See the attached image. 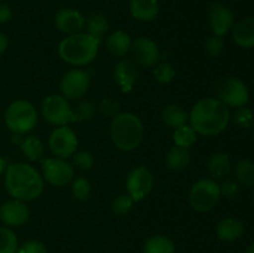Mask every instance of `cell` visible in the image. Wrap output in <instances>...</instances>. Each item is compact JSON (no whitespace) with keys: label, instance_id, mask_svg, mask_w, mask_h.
<instances>
[{"label":"cell","instance_id":"obj_1","mask_svg":"<svg viewBox=\"0 0 254 253\" xmlns=\"http://www.w3.org/2000/svg\"><path fill=\"white\" fill-rule=\"evenodd\" d=\"M230 121V108L216 97L200 99L189 113V124L196 133L203 136H216L223 133Z\"/></svg>","mask_w":254,"mask_h":253},{"label":"cell","instance_id":"obj_2","mask_svg":"<svg viewBox=\"0 0 254 253\" xmlns=\"http://www.w3.org/2000/svg\"><path fill=\"white\" fill-rule=\"evenodd\" d=\"M4 186L12 198L30 202L42 195L45 180L35 166L19 161L7 165L4 173Z\"/></svg>","mask_w":254,"mask_h":253},{"label":"cell","instance_id":"obj_3","mask_svg":"<svg viewBox=\"0 0 254 253\" xmlns=\"http://www.w3.org/2000/svg\"><path fill=\"white\" fill-rule=\"evenodd\" d=\"M101 41L82 31L68 35L60 42L57 47L59 56L67 64L73 67H83L96 60Z\"/></svg>","mask_w":254,"mask_h":253},{"label":"cell","instance_id":"obj_4","mask_svg":"<svg viewBox=\"0 0 254 253\" xmlns=\"http://www.w3.org/2000/svg\"><path fill=\"white\" fill-rule=\"evenodd\" d=\"M109 134L117 149L122 151H133L143 141V121L131 112H121L112 119Z\"/></svg>","mask_w":254,"mask_h":253},{"label":"cell","instance_id":"obj_5","mask_svg":"<svg viewBox=\"0 0 254 253\" xmlns=\"http://www.w3.org/2000/svg\"><path fill=\"white\" fill-rule=\"evenodd\" d=\"M4 122L12 134L26 135L34 130L39 122L36 107L26 99H16L7 106Z\"/></svg>","mask_w":254,"mask_h":253},{"label":"cell","instance_id":"obj_6","mask_svg":"<svg viewBox=\"0 0 254 253\" xmlns=\"http://www.w3.org/2000/svg\"><path fill=\"white\" fill-rule=\"evenodd\" d=\"M221 198L220 184L211 178L198 179L189 191V203L196 212L206 213L217 206Z\"/></svg>","mask_w":254,"mask_h":253},{"label":"cell","instance_id":"obj_7","mask_svg":"<svg viewBox=\"0 0 254 253\" xmlns=\"http://www.w3.org/2000/svg\"><path fill=\"white\" fill-rule=\"evenodd\" d=\"M216 98L228 108H240L247 106L251 93L247 84L242 79L233 76L222 77L215 83Z\"/></svg>","mask_w":254,"mask_h":253},{"label":"cell","instance_id":"obj_8","mask_svg":"<svg viewBox=\"0 0 254 253\" xmlns=\"http://www.w3.org/2000/svg\"><path fill=\"white\" fill-rule=\"evenodd\" d=\"M41 114L47 123L55 126H68L77 122L74 109L62 94L52 93L45 97L41 102Z\"/></svg>","mask_w":254,"mask_h":253},{"label":"cell","instance_id":"obj_9","mask_svg":"<svg viewBox=\"0 0 254 253\" xmlns=\"http://www.w3.org/2000/svg\"><path fill=\"white\" fill-rule=\"evenodd\" d=\"M42 178L55 188H64L74 179V168L67 159L45 158L42 159Z\"/></svg>","mask_w":254,"mask_h":253},{"label":"cell","instance_id":"obj_10","mask_svg":"<svg viewBox=\"0 0 254 253\" xmlns=\"http://www.w3.org/2000/svg\"><path fill=\"white\" fill-rule=\"evenodd\" d=\"M49 148L54 156L68 159L78 149V138L71 126H56L49 136Z\"/></svg>","mask_w":254,"mask_h":253},{"label":"cell","instance_id":"obj_11","mask_svg":"<svg viewBox=\"0 0 254 253\" xmlns=\"http://www.w3.org/2000/svg\"><path fill=\"white\" fill-rule=\"evenodd\" d=\"M91 86V77L82 68H72L64 74L60 82L61 94L68 101L82 99Z\"/></svg>","mask_w":254,"mask_h":253},{"label":"cell","instance_id":"obj_12","mask_svg":"<svg viewBox=\"0 0 254 253\" xmlns=\"http://www.w3.org/2000/svg\"><path fill=\"white\" fill-rule=\"evenodd\" d=\"M154 175L146 166L140 165L131 169L126 179L127 193L135 202L148 197L154 188Z\"/></svg>","mask_w":254,"mask_h":253},{"label":"cell","instance_id":"obj_13","mask_svg":"<svg viewBox=\"0 0 254 253\" xmlns=\"http://www.w3.org/2000/svg\"><path fill=\"white\" fill-rule=\"evenodd\" d=\"M130 51L133 55V61L140 67H154L160 61V49L150 37H136L131 42Z\"/></svg>","mask_w":254,"mask_h":253},{"label":"cell","instance_id":"obj_14","mask_svg":"<svg viewBox=\"0 0 254 253\" xmlns=\"http://www.w3.org/2000/svg\"><path fill=\"white\" fill-rule=\"evenodd\" d=\"M208 24H210L212 35L226 36L235 25V15L233 11L226 4L221 1H215L208 7Z\"/></svg>","mask_w":254,"mask_h":253},{"label":"cell","instance_id":"obj_15","mask_svg":"<svg viewBox=\"0 0 254 253\" xmlns=\"http://www.w3.org/2000/svg\"><path fill=\"white\" fill-rule=\"evenodd\" d=\"M30 220V208L24 201L11 198L0 206V221L6 227H21Z\"/></svg>","mask_w":254,"mask_h":253},{"label":"cell","instance_id":"obj_16","mask_svg":"<svg viewBox=\"0 0 254 253\" xmlns=\"http://www.w3.org/2000/svg\"><path fill=\"white\" fill-rule=\"evenodd\" d=\"M54 24L60 32L68 36V35L84 31L86 16L78 10L72 9V7H64L56 12Z\"/></svg>","mask_w":254,"mask_h":253},{"label":"cell","instance_id":"obj_17","mask_svg":"<svg viewBox=\"0 0 254 253\" xmlns=\"http://www.w3.org/2000/svg\"><path fill=\"white\" fill-rule=\"evenodd\" d=\"M114 79L123 93H130L138 81V64L129 59H122L114 67Z\"/></svg>","mask_w":254,"mask_h":253},{"label":"cell","instance_id":"obj_18","mask_svg":"<svg viewBox=\"0 0 254 253\" xmlns=\"http://www.w3.org/2000/svg\"><path fill=\"white\" fill-rule=\"evenodd\" d=\"M129 12L131 17L141 22H151L159 16V0H130Z\"/></svg>","mask_w":254,"mask_h":253},{"label":"cell","instance_id":"obj_19","mask_svg":"<svg viewBox=\"0 0 254 253\" xmlns=\"http://www.w3.org/2000/svg\"><path fill=\"white\" fill-rule=\"evenodd\" d=\"M233 41L242 49L254 47V17H243L232 27Z\"/></svg>","mask_w":254,"mask_h":253},{"label":"cell","instance_id":"obj_20","mask_svg":"<svg viewBox=\"0 0 254 253\" xmlns=\"http://www.w3.org/2000/svg\"><path fill=\"white\" fill-rule=\"evenodd\" d=\"M245 223L236 217H225L217 223L216 233L223 242H235L245 235Z\"/></svg>","mask_w":254,"mask_h":253},{"label":"cell","instance_id":"obj_21","mask_svg":"<svg viewBox=\"0 0 254 253\" xmlns=\"http://www.w3.org/2000/svg\"><path fill=\"white\" fill-rule=\"evenodd\" d=\"M131 42L133 40L128 32L123 31V30H116L107 37L106 47L111 55L123 59L130 51Z\"/></svg>","mask_w":254,"mask_h":253},{"label":"cell","instance_id":"obj_22","mask_svg":"<svg viewBox=\"0 0 254 253\" xmlns=\"http://www.w3.org/2000/svg\"><path fill=\"white\" fill-rule=\"evenodd\" d=\"M231 169H232V163H231V158L227 153L216 151V153L211 154L207 163V170L211 179L216 181L223 180L231 173Z\"/></svg>","mask_w":254,"mask_h":253},{"label":"cell","instance_id":"obj_23","mask_svg":"<svg viewBox=\"0 0 254 253\" xmlns=\"http://www.w3.org/2000/svg\"><path fill=\"white\" fill-rule=\"evenodd\" d=\"M161 119L164 126L170 129H176L189 123V113L181 106L173 103L164 108Z\"/></svg>","mask_w":254,"mask_h":253},{"label":"cell","instance_id":"obj_24","mask_svg":"<svg viewBox=\"0 0 254 253\" xmlns=\"http://www.w3.org/2000/svg\"><path fill=\"white\" fill-rule=\"evenodd\" d=\"M191 154L189 149L180 148V146H171L165 158V163L168 169L171 171H183L190 165Z\"/></svg>","mask_w":254,"mask_h":253},{"label":"cell","instance_id":"obj_25","mask_svg":"<svg viewBox=\"0 0 254 253\" xmlns=\"http://www.w3.org/2000/svg\"><path fill=\"white\" fill-rule=\"evenodd\" d=\"M19 145L25 158L29 159L30 161L40 160L45 154V145L42 140L39 136L32 135V134H26L22 136V140Z\"/></svg>","mask_w":254,"mask_h":253},{"label":"cell","instance_id":"obj_26","mask_svg":"<svg viewBox=\"0 0 254 253\" xmlns=\"http://www.w3.org/2000/svg\"><path fill=\"white\" fill-rule=\"evenodd\" d=\"M175 251L174 241L165 235L151 236L143 246V253H175Z\"/></svg>","mask_w":254,"mask_h":253},{"label":"cell","instance_id":"obj_27","mask_svg":"<svg viewBox=\"0 0 254 253\" xmlns=\"http://www.w3.org/2000/svg\"><path fill=\"white\" fill-rule=\"evenodd\" d=\"M109 24L107 17L101 12H93L86 17V24H84V32H87L91 36L96 37L101 41L102 37L108 31Z\"/></svg>","mask_w":254,"mask_h":253},{"label":"cell","instance_id":"obj_28","mask_svg":"<svg viewBox=\"0 0 254 253\" xmlns=\"http://www.w3.org/2000/svg\"><path fill=\"white\" fill-rule=\"evenodd\" d=\"M198 134L193 130L192 126L190 124H185V126H180V128L174 129L173 133V140L176 146L180 148L190 149L193 144L197 141Z\"/></svg>","mask_w":254,"mask_h":253},{"label":"cell","instance_id":"obj_29","mask_svg":"<svg viewBox=\"0 0 254 253\" xmlns=\"http://www.w3.org/2000/svg\"><path fill=\"white\" fill-rule=\"evenodd\" d=\"M236 180L240 185L254 186V163L251 160H240L236 165Z\"/></svg>","mask_w":254,"mask_h":253},{"label":"cell","instance_id":"obj_30","mask_svg":"<svg viewBox=\"0 0 254 253\" xmlns=\"http://www.w3.org/2000/svg\"><path fill=\"white\" fill-rule=\"evenodd\" d=\"M19 240L14 231L6 226H0V253H16Z\"/></svg>","mask_w":254,"mask_h":253},{"label":"cell","instance_id":"obj_31","mask_svg":"<svg viewBox=\"0 0 254 253\" xmlns=\"http://www.w3.org/2000/svg\"><path fill=\"white\" fill-rule=\"evenodd\" d=\"M153 76L158 83L168 84L175 78L176 69L170 62H159L153 67Z\"/></svg>","mask_w":254,"mask_h":253},{"label":"cell","instance_id":"obj_32","mask_svg":"<svg viewBox=\"0 0 254 253\" xmlns=\"http://www.w3.org/2000/svg\"><path fill=\"white\" fill-rule=\"evenodd\" d=\"M92 186L88 179L83 178V176H78L74 178L71 183V191L73 197L77 201H86L88 200L91 196Z\"/></svg>","mask_w":254,"mask_h":253},{"label":"cell","instance_id":"obj_33","mask_svg":"<svg viewBox=\"0 0 254 253\" xmlns=\"http://www.w3.org/2000/svg\"><path fill=\"white\" fill-rule=\"evenodd\" d=\"M97 111H98V107H97L94 102L89 101V99H82V101L78 102L76 108H74L77 122L91 121L96 116Z\"/></svg>","mask_w":254,"mask_h":253},{"label":"cell","instance_id":"obj_34","mask_svg":"<svg viewBox=\"0 0 254 253\" xmlns=\"http://www.w3.org/2000/svg\"><path fill=\"white\" fill-rule=\"evenodd\" d=\"M135 201L128 195V193H123V195H119L118 197H116L112 202V211L116 216L119 217H123L127 216L133 208Z\"/></svg>","mask_w":254,"mask_h":253},{"label":"cell","instance_id":"obj_35","mask_svg":"<svg viewBox=\"0 0 254 253\" xmlns=\"http://www.w3.org/2000/svg\"><path fill=\"white\" fill-rule=\"evenodd\" d=\"M72 158V166L79 169V170H91L94 165V158L89 151L77 150Z\"/></svg>","mask_w":254,"mask_h":253},{"label":"cell","instance_id":"obj_36","mask_svg":"<svg viewBox=\"0 0 254 253\" xmlns=\"http://www.w3.org/2000/svg\"><path fill=\"white\" fill-rule=\"evenodd\" d=\"M233 122H235L236 126H238L240 128H251V126H253L254 122L253 111L246 106L236 108L235 114H233Z\"/></svg>","mask_w":254,"mask_h":253},{"label":"cell","instance_id":"obj_37","mask_svg":"<svg viewBox=\"0 0 254 253\" xmlns=\"http://www.w3.org/2000/svg\"><path fill=\"white\" fill-rule=\"evenodd\" d=\"M225 49V41H223V37L217 36V35H211L210 37H207L205 41V52L212 59L220 56L223 52Z\"/></svg>","mask_w":254,"mask_h":253},{"label":"cell","instance_id":"obj_38","mask_svg":"<svg viewBox=\"0 0 254 253\" xmlns=\"http://www.w3.org/2000/svg\"><path fill=\"white\" fill-rule=\"evenodd\" d=\"M98 111L101 112L102 116L113 119L114 117H117L121 113V104H119L117 99L107 97V98H103L101 101L98 106Z\"/></svg>","mask_w":254,"mask_h":253},{"label":"cell","instance_id":"obj_39","mask_svg":"<svg viewBox=\"0 0 254 253\" xmlns=\"http://www.w3.org/2000/svg\"><path fill=\"white\" fill-rule=\"evenodd\" d=\"M220 191L221 197L227 198H235L240 195L241 192V185L238 184L237 180H232V179H226L220 184Z\"/></svg>","mask_w":254,"mask_h":253},{"label":"cell","instance_id":"obj_40","mask_svg":"<svg viewBox=\"0 0 254 253\" xmlns=\"http://www.w3.org/2000/svg\"><path fill=\"white\" fill-rule=\"evenodd\" d=\"M16 253H47V247L41 241L29 240L19 246Z\"/></svg>","mask_w":254,"mask_h":253},{"label":"cell","instance_id":"obj_41","mask_svg":"<svg viewBox=\"0 0 254 253\" xmlns=\"http://www.w3.org/2000/svg\"><path fill=\"white\" fill-rule=\"evenodd\" d=\"M12 17V11L10 9V6L5 2L0 1V25L6 24L11 20Z\"/></svg>","mask_w":254,"mask_h":253},{"label":"cell","instance_id":"obj_42","mask_svg":"<svg viewBox=\"0 0 254 253\" xmlns=\"http://www.w3.org/2000/svg\"><path fill=\"white\" fill-rule=\"evenodd\" d=\"M7 46H9V39H7L6 35L0 32V55L6 51Z\"/></svg>","mask_w":254,"mask_h":253},{"label":"cell","instance_id":"obj_43","mask_svg":"<svg viewBox=\"0 0 254 253\" xmlns=\"http://www.w3.org/2000/svg\"><path fill=\"white\" fill-rule=\"evenodd\" d=\"M7 165H9V164H7L6 159L2 158V156L0 155V175H2V174L5 173V170H6Z\"/></svg>","mask_w":254,"mask_h":253},{"label":"cell","instance_id":"obj_44","mask_svg":"<svg viewBox=\"0 0 254 253\" xmlns=\"http://www.w3.org/2000/svg\"><path fill=\"white\" fill-rule=\"evenodd\" d=\"M245 253H254V243H252V245L248 246L247 250L245 251Z\"/></svg>","mask_w":254,"mask_h":253},{"label":"cell","instance_id":"obj_45","mask_svg":"<svg viewBox=\"0 0 254 253\" xmlns=\"http://www.w3.org/2000/svg\"><path fill=\"white\" fill-rule=\"evenodd\" d=\"M252 197H253V200H254V189H253V192H252Z\"/></svg>","mask_w":254,"mask_h":253},{"label":"cell","instance_id":"obj_46","mask_svg":"<svg viewBox=\"0 0 254 253\" xmlns=\"http://www.w3.org/2000/svg\"><path fill=\"white\" fill-rule=\"evenodd\" d=\"M232 1H243V0H232Z\"/></svg>","mask_w":254,"mask_h":253},{"label":"cell","instance_id":"obj_47","mask_svg":"<svg viewBox=\"0 0 254 253\" xmlns=\"http://www.w3.org/2000/svg\"><path fill=\"white\" fill-rule=\"evenodd\" d=\"M0 1H4V0H0Z\"/></svg>","mask_w":254,"mask_h":253},{"label":"cell","instance_id":"obj_48","mask_svg":"<svg viewBox=\"0 0 254 253\" xmlns=\"http://www.w3.org/2000/svg\"><path fill=\"white\" fill-rule=\"evenodd\" d=\"M87 1H91V0H87Z\"/></svg>","mask_w":254,"mask_h":253}]
</instances>
